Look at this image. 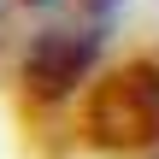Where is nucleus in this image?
Instances as JSON below:
<instances>
[{
	"label": "nucleus",
	"mask_w": 159,
	"mask_h": 159,
	"mask_svg": "<svg viewBox=\"0 0 159 159\" xmlns=\"http://www.w3.org/2000/svg\"><path fill=\"white\" fill-rule=\"evenodd\" d=\"M83 130L106 153H136L159 142V65H124L94 83Z\"/></svg>",
	"instance_id": "nucleus-1"
},
{
	"label": "nucleus",
	"mask_w": 159,
	"mask_h": 159,
	"mask_svg": "<svg viewBox=\"0 0 159 159\" xmlns=\"http://www.w3.org/2000/svg\"><path fill=\"white\" fill-rule=\"evenodd\" d=\"M100 24L106 18H89V24H59V30H41L30 59H24V83L41 94V100H59L83 83V71L94 65V47H100Z\"/></svg>",
	"instance_id": "nucleus-2"
}]
</instances>
